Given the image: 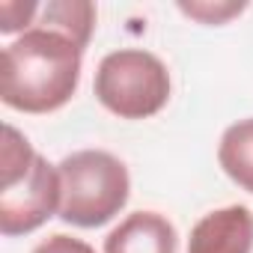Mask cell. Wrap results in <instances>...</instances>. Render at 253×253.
<instances>
[{"mask_svg":"<svg viewBox=\"0 0 253 253\" xmlns=\"http://www.w3.org/2000/svg\"><path fill=\"white\" fill-rule=\"evenodd\" d=\"M33 27L63 33L84 51L95 27V6L86 0H48V3H39Z\"/></svg>","mask_w":253,"mask_h":253,"instance_id":"52a82bcc","label":"cell"},{"mask_svg":"<svg viewBox=\"0 0 253 253\" xmlns=\"http://www.w3.org/2000/svg\"><path fill=\"white\" fill-rule=\"evenodd\" d=\"M176 226L158 211H134L104 238V253H176Z\"/></svg>","mask_w":253,"mask_h":253,"instance_id":"8992f818","label":"cell"},{"mask_svg":"<svg viewBox=\"0 0 253 253\" xmlns=\"http://www.w3.org/2000/svg\"><path fill=\"white\" fill-rule=\"evenodd\" d=\"M253 211L247 206H226L203 214L188 238V253H250Z\"/></svg>","mask_w":253,"mask_h":253,"instance_id":"5b68a950","label":"cell"},{"mask_svg":"<svg viewBox=\"0 0 253 253\" xmlns=\"http://www.w3.org/2000/svg\"><path fill=\"white\" fill-rule=\"evenodd\" d=\"M217 161L238 188L253 194V116L232 122L223 131L217 146Z\"/></svg>","mask_w":253,"mask_h":253,"instance_id":"ba28073f","label":"cell"},{"mask_svg":"<svg viewBox=\"0 0 253 253\" xmlns=\"http://www.w3.org/2000/svg\"><path fill=\"white\" fill-rule=\"evenodd\" d=\"M60 185H63V203H60V220L95 229L113 220L131 194V179L125 164L104 152V149H81L66 155L60 164Z\"/></svg>","mask_w":253,"mask_h":253,"instance_id":"3957f363","label":"cell"},{"mask_svg":"<svg viewBox=\"0 0 253 253\" xmlns=\"http://www.w3.org/2000/svg\"><path fill=\"white\" fill-rule=\"evenodd\" d=\"M95 98L119 119L155 116L170 98L167 66L143 48H119L95 69Z\"/></svg>","mask_w":253,"mask_h":253,"instance_id":"277c9868","label":"cell"},{"mask_svg":"<svg viewBox=\"0 0 253 253\" xmlns=\"http://www.w3.org/2000/svg\"><path fill=\"white\" fill-rule=\"evenodd\" d=\"M39 3H0V33H15V30H30L36 18Z\"/></svg>","mask_w":253,"mask_h":253,"instance_id":"30bf717a","label":"cell"},{"mask_svg":"<svg viewBox=\"0 0 253 253\" xmlns=\"http://www.w3.org/2000/svg\"><path fill=\"white\" fill-rule=\"evenodd\" d=\"M81 48L54 30L30 27L3 48L0 98L21 113L60 110L81 81Z\"/></svg>","mask_w":253,"mask_h":253,"instance_id":"6da1fadb","label":"cell"},{"mask_svg":"<svg viewBox=\"0 0 253 253\" xmlns=\"http://www.w3.org/2000/svg\"><path fill=\"white\" fill-rule=\"evenodd\" d=\"M33 253H95V250L86 241H81V238H72V235L57 232V235H48L45 241H39L33 247Z\"/></svg>","mask_w":253,"mask_h":253,"instance_id":"8fae6325","label":"cell"},{"mask_svg":"<svg viewBox=\"0 0 253 253\" xmlns=\"http://www.w3.org/2000/svg\"><path fill=\"white\" fill-rule=\"evenodd\" d=\"M0 232L27 235L60 214L63 185L60 170L42 158L30 140L15 128L3 125V152H0Z\"/></svg>","mask_w":253,"mask_h":253,"instance_id":"7a4b0ae2","label":"cell"},{"mask_svg":"<svg viewBox=\"0 0 253 253\" xmlns=\"http://www.w3.org/2000/svg\"><path fill=\"white\" fill-rule=\"evenodd\" d=\"M179 9L203 24H223L232 15L244 12V3H179Z\"/></svg>","mask_w":253,"mask_h":253,"instance_id":"9c48e42d","label":"cell"}]
</instances>
